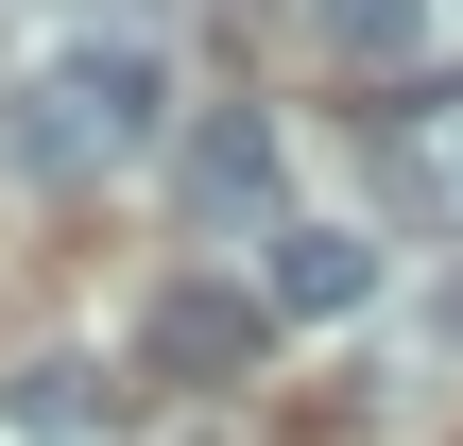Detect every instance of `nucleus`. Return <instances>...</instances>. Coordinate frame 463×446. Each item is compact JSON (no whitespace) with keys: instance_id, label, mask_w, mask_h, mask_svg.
<instances>
[{"instance_id":"nucleus-4","label":"nucleus","mask_w":463,"mask_h":446,"mask_svg":"<svg viewBox=\"0 0 463 446\" xmlns=\"http://www.w3.org/2000/svg\"><path fill=\"white\" fill-rule=\"evenodd\" d=\"M361 292H378V241H361V223H275V309L326 327V309H361Z\"/></svg>"},{"instance_id":"nucleus-2","label":"nucleus","mask_w":463,"mask_h":446,"mask_svg":"<svg viewBox=\"0 0 463 446\" xmlns=\"http://www.w3.org/2000/svg\"><path fill=\"white\" fill-rule=\"evenodd\" d=\"M137 361L189 378V395H241V378L275 361V292H241V275H172V292L137 309Z\"/></svg>"},{"instance_id":"nucleus-1","label":"nucleus","mask_w":463,"mask_h":446,"mask_svg":"<svg viewBox=\"0 0 463 446\" xmlns=\"http://www.w3.org/2000/svg\"><path fill=\"white\" fill-rule=\"evenodd\" d=\"M17 172H137L155 138H172V52L155 34H69L34 86H17Z\"/></svg>"},{"instance_id":"nucleus-6","label":"nucleus","mask_w":463,"mask_h":446,"mask_svg":"<svg viewBox=\"0 0 463 446\" xmlns=\"http://www.w3.org/2000/svg\"><path fill=\"white\" fill-rule=\"evenodd\" d=\"M326 17V52H361V69H395L412 34H430V0H309Z\"/></svg>"},{"instance_id":"nucleus-5","label":"nucleus","mask_w":463,"mask_h":446,"mask_svg":"<svg viewBox=\"0 0 463 446\" xmlns=\"http://www.w3.org/2000/svg\"><path fill=\"white\" fill-rule=\"evenodd\" d=\"M0 430L17 446H86L103 430V361H17V378H0Z\"/></svg>"},{"instance_id":"nucleus-7","label":"nucleus","mask_w":463,"mask_h":446,"mask_svg":"<svg viewBox=\"0 0 463 446\" xmlns=\"http://www.w3.org/2000/svg\"><path fill=\"white\" fill-rule=\"evenodd\" d=\"M430 344H447V361H463V275H447V292H430Z\"/></svg>"},{"instance_id":"nucleus-3","label":"nucleus","mask_w":463,"mask_h":446,"mask_svg":"<svg viewBox=\"0 0 463 446\" xmlns=\"http://www.w3.org/2000/svg\"><path fill=\"white\" fill-rule=\"evenodd\" d=\"M172 189H189V223L275 206V120H258V103H206V120H189V155H172Z\"/></svg>"}]
</instances>
